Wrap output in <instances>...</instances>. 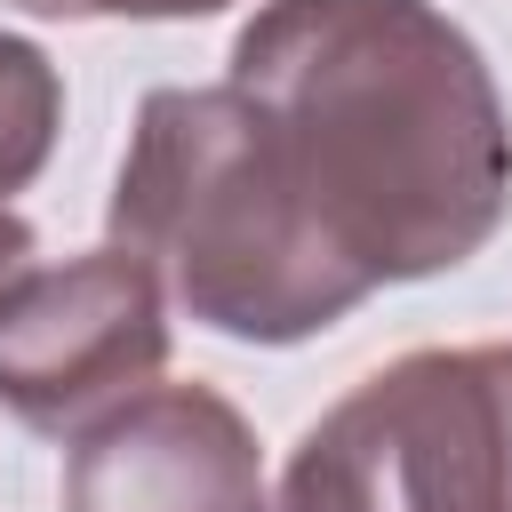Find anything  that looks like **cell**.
I'll return each instance as SVG.
<instances>
[{
  "label": "cell",
  "mask_w": 512,
  "mask_h": 512,
  "mask_svg": "<svg viewBox=\"0 0 512 512\" xmlns=\"http://www.w3.org/2000/svg\"><path fill=\"white\" fill-rule=\"evenodd\" d=\"M224 88L368 288L456 272L512 208L496 72L432 0H264L232 32Z\"/></svg>",
  "instance_id": "1"
},
{
  "label": "cell",
  "mask_w": 512,
  "mask_h": 512,
  "mask_svg": "<svg viewBox=\"0 0 512 512\" xmlns=\"http://www.w3.org/2000/svg\"><path fill=\"white\" fill-rule=\"evenodd\" d=\"M112 248L232 344H304L376 288L288 192L240 88H152L112 176Z\"/></svg>",
  "instance_id": "2"
},
{
  "label": "cell",
  "mask_w": 512,
  "mask_h": 512,
  "mask_svg": "<svg viewBox=\"0 0 512 512\" xmlns=\"http://www.w3.org/2000/svg\"><path fill=\"white\" fill-rule=\"evenodd\" d=\"M264 512H512V344H424L360 376Z\"/></svg>",
  "instance_id": "3"
},
{
  "label": "cell",
  "mask_w": 512,
  "mask_h": 512,
  "mask_svg": "<svg viewBox=\"0 0 512 512\" xmlns=\"http://www.w3.org/2000/svg\"><path fill=\"white\" fill-rule=\"evenodd\" d=\"M56 128H64V72L48 64L40 40L0 32V200L48 168Z\"/></svg>",
  "instance_id": "6"
},
{
  "label": "cell",
  "mask_w": 512,
  "mask_h": 512,
  "mask_svg": "<svg viewBox=\"0 0 512 512\" xmlns=\"http://www.w3.org/2000/svg\"><path fill=\"white\" fill-rule=\"evenodd\" d=\"M24 16H136V24H176V16H216L232 0H16Z\"/></svg>",
  "instance_id": "7"
},
{
  "label": "cell",
  "mask_w": 512,
  "mask_h": 512,
  "mask_svg": "<svg viewBox=\"0 0 512 512\" xmlns=\"http://www.w3.org/2000/svg\"><path fill=\"white\" fill-rule=\"evenodd\" d=\"M64 512H264V456L216 384H144L64 448Z\"/></svg>",
  "instance_id": "5"
},
{
  "label": "cell",
  "mask_w": 512,
  "mask_h": 512,
  "mask_svg": "<svg viewBox=\"0 0 512 512\" xmlns=\"http://www.w3.org/2000/svg\"><path fill=\"white\" fill-rule=\"evenodd\" d=\"M168 368V296L144 256L88 248L0 288V408L24 432H80Z\"/></svg>",
  "instance_id": "4"
},
{
  "label": "cell",
  "mask_w": 512,
  "mask_h": 512,
  "mask_svg": "<svg viewBox=\"0 0 512 512\" xmlns=\"http://www.w3.org/2000/svg\"><path fill=\"white\" fill-rule=\"evenodd\" d=\"M24 264H32V224H24V216L0 200V288H8Z\"/></svg>",
  "instance_id": "8"
}]
</instances>
